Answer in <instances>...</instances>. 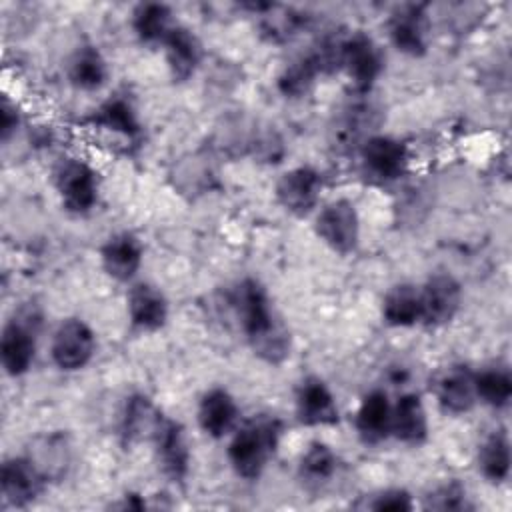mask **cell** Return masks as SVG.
Instances as JSON below:
<instances>
[{"mask_svg": "<svg viewBox=\"0 0 512 512\" xmlns=\"http://www.w3.org/2000/svg\"><path fill=\"white\" fill-rule=\"evenodd\" d=\"M232 308L252 352L268 362L282 364L290 356L292 338L270 294L256 278H244L232 292Z\"/></svg>", "mask_w": 512, "mask_h": 512, "instance_id": "1", "label": "cell"}, {"mask_svg": "<svg viewBox=\"0 0 512 512\" xmlns=\"http://www.w3.org/2000/svg\"><path fill=\"white\" fill-rule=\"evenodd\" d=\"M282 422L276 416L260 414L234 430L228 444V460L244 480H256L264 472L280 442Z\"/></svg>", "mask_w": 512, "mask_h": 512, "instance_id": "2", "label": "cell"}, {"mask_svg": "<svg viewBox=\"0 0 512 512\" xmlns=\"http://www.w3.org/2000/svg\"><path fill=\"white\" fill-rule=\"evenodd\" d=\"M52 184L72 214H88L98 202V174L80 158H60L52 168Z\"/></svg>", "mask_w": 512, "mask_h": 512, "instance_id": "3", "label": "cell"}, {"mask_svg": "<svg viewBox=\"0 0 512 512\" xmlns=\"http://www.w3.org/2000/svg\"><path fill=\"white\" fill-rule=\"evenodd\" d=\"M340 68L350 78L354 90L364 94L374 86L384 68L382 50L366 32H352L342 40Z\"/></svg>", "mask_w": 512, "mask_h": 512, "instance_id": "4", "label": "cell"}, {"mask_svg": "<svg viewBox=\"0 0 512 512\" xmlns=\"http://www.w3.org/2000/svg\"><path fill=\"white\" fill-rule=\"evenodd\" d=\"M314 232L330 250L338 254L354 252L360 238V218L356 206L346 198L328 202L316 214Z\"/></svg>", "mask_w": 512, "mask_h": 512, "instance_id": "5", "label": "cell"}, {"mask_svg": "<svg viewBox=\"0 0 512 512\" xmlns=\"http://www.w3.org/2000/svg\"><path fill=\"white\" fill-rule=\"evenodd\" d=\"M360 164L366 180L374 184H390L404 176L408 168V148L398 138L376 134L362 144Z\"/></svg>", "mask_w": 512, "mask_h": 512, "instance_id": "6", "label": "cell"}, {"mask_svg": "<svg viewBox=\"0 0 512 512\" xmlns=\"http://www.w3.org/2000/svg\"><path fill=\"white\" fill-rule=\"evenodd\" d=\"M420 290V322L428 328H440L454 320L462 304L460 282L446 272L432 274Z\"/></svg>", "mask_w": 512, "mask_h": 512, "instance_id": "7", "label": "cell"}, {"mask_svg": "<svg viewBox=\"0 0 512 512\" xmlns=\"http://www.w3.org/2000/svg\"><path fill=\"white\" fill-rule=\"evenodd\" d=\"M322 190L324 176L316 168L296 166L278 178L274 194L286 212L304 218L318 206Z\"/></svg>", "mask_w": 512, "mask_h": 512, "instance_id": "8", "label": "cell"}, {"mask_svg": "<svg viewBox=\"0 0 512 512\" xmlns=\"http://www.w3.org/2000/svg\"><path fill=\"white\" fill-rule=\"evenodd\" d=\"M96 348V338L92 328L80 318H66L54 330L50 354L54 364L64 372H74L84 368Z\"/></svg>", "mask_w": 512, "mask_h": 512, "instance_id": "9", "label": "cell"}, {"mask_svg": "<svg viewBox=\"0 0 512 512\" xmlns=\"http://www.w3.org/2000/svg\"><path fill=\"white\" fill-rule=\"evenodd\" d=\"M30 314L10 318L0 336V360L8 376H22L30 370L36 356V328Z\"/></svg>", "mask_w": 512, "mask_h": 512, "instance_id": "10", "label": "cell"}, {"mask_svg": "<svg viewBox=\"0 0 512 512\" xmlns=\"http://www.w3.org/2000/svg\"><path fill=\"white\" fill-rule=\"evenodd\" d=\"M46 478L26 456H12L0 468V492L6 506L24 508L32 504L46 488Z\"/></svg>", "mask_w": 512, "mask_h": 512, "instance_id": "11", "label": "cell"}, {"mask_svg": "<svg viewBox=\"0 0 512 512\" xmlns=\"http://www.w3.org/2000/svg\"><path fill=\"white\" fill-rule=\"evenodd\" d=\"M388 36L394 48L406 56L418 58L428 48L426 4H402L388 18Z\"/></svg>", "mask_w": 512, "mask_h": 512, "instance_id": "12", "label": "cell"}, {"mask_svg": "<svg viewBox=\"0 0 512 512\" xmlns=\"http://www.w3.org/2000/svg\"><path fill=\"white\" fill-rule=\"evenodd\" d=\"M432 394L438 406L448 414H464L478 402L474 388V370L466 364L446 366L432 380Z\"/></svg>", "mask_w": 512, "mask_h": 512, "instance_id": "13", "label": "cell"}, {"mask_svg": "<svg viewBox=\"0 0 512 512\" xmlns=\"http://www.w3.org/2000/svg\"><path fill=\"white\" fill-rule=\"evenodd\" d=\"M296 416L304 426H334L340 410L328 384L318 376H306L296 388Z\"/></svg>", "mask_w": 512, "mask_h": 512, "instance_id": "14", "label": "cell"}, {"mask_svg": "<svg viewBox=\"0 0 512 512\" xmlns=\"http://www.w3.org/2000/svg\"><path fill=\"white\" fill-rule=\"evenodd\" d=\"M152 442L156 446V458L162 474L172 482H182L190 470V446L184 426L176 420L164 418Z\"/></svg>", "mask_w": 512, "mask_h": 512, "instance_id": "15", "label": "cell"}, {"mask_svg": "<svg viewBox=\"0 0 512 512\" xmlns=\"http://www.w3.org/2000/svg\"><path fill=\"white\" fill-rule=\"evenodd\" d=\"M24 456L38 468L46 482H58L72 464V446L64 432H50L36 436Z\"/></svg>", "mask_w": 512, "mask_h": 512, "instance_id": "16", "label": "cell"}, {"mask_svg": "<svg viewBox=\"0 0 512 512\" xmlns=\"http://www.w3.org/2000/svg\"><path fill=\"white\" fill-rule=\"evenodd\" d=\"M88 126L104 134L124 138L128 144H138L142 138V126L134 112V106L124 96H112L104 100L90 116Z\"/></svg>", "mask_w": 512, "mask_h": 512, "instance_id": "17", "label": "cell"}, {"mask_svg": "<svg viewBox=\"0 0 512 512\" xmlns=\"http://www.w3.org/2000/svg\"><path fill=\"white\" fill-rule=\"evenodd\" d=\"M142 242L132 232L112 234L100 248V262L104 272L118 280L130 282L142 266Z\"/></svg>", "mask_w": 512, "mask_h": 512, "instance_id": "18", "label": "cell"}, {"mask_svg": "<svg viewBox=\"0 0 512 512\" xmlns=\"http://www.w3.org/2000/svg\"><path fill=\"white\" fill-rule=\"evenodd\" d=\"M162 412L144 394H132L126 398L120 416V438L128 444H138L144 440H154L162 420Z\"/></svg>", "mask_w": 512, "mask_h": 512, "instance_id": "19", "label": "cell"}, {"mask_svg": "<svg viewBox=\"0 0 512 512\" xmlns=\"http://www.w3.org/2000/svg\"><path fill=\"white\" fill-rule=\"evenodd\" d=\"M126 310L130 324L142 332L160 330L168 320L166 296L148 282H138L128 290Z\"/></svg>", "mask_w": 512, "mask_h": 512, "instance_id": "20", "label": "cell"}, {"mask_svg": "<svg viewBox=\"0 0 512 512\" xmlns=\"http://www.w3.org/2000/svg\"><path fill=\"white\" fill-rule=\"evenodd\" d=\"M390 418L392 404L388 394L380 388L366 392L360 400V406L354 416V426L364 444H380L390 436Z\"/></svg>", "mask_w": 512, "mask_h": 512, "instance_id": "21", "label": "cell"}, {"mask_svg": "<svg viewBox=\"0 0 512 512\" xmlns=\"http://www.w3.org/2000/svg\"><path fill=\"white\" fill-rule=\"evenodd\" d=\"M238 404L224 388H210L198 402V424L204 434L212 438H224L236 430Z\"/></svg>", "mask_w": 512, "mask_h": 512, "instance_id": "22", "label": "cell"}, {"mask_svg": "<svg viewBox=\"0 0 512 512\" xmlns=\"http://www.w3.org/2000/svg\"><path fill=\"white\" fill-rule=\"evenodd\" d=\"M390 436L410 446H418L428 438V416L418 394L406 392L392 404Z\"/></svg>", "mask_w": 512, "mask_h": 512, "instance_id": "23", "label": "cell"}, {"mask_svg": "<svg viewBox=\"0 0 512 512\" xmlns=\"http://www.w3.org/2000/svg\"><path fill=\"white\" fill-rule=\"evenodd\" d=\"M168 72L174 82L188 80L202 62V44L194 32L184 26H174L164 40Z\"/></svg>", "mask_w": 512, "mask_h": 512, "instance_id": "24", "label": "cell"}, {"mask_svg": "<svg viewBox=\"0 0 512 512\" xmlns=\"http://www.w3.org/2000/svg\"><path fill=\"white\" fill-rule=\"evenodd\" d=\"M476 462H478L480 474L488 482L500 484L508 478L512 454H510V440L504 428H496L484 436V440L478 446Z\"/></svg>", "mask_w": 512, "mask_h": 512, "instance_id": "25", "label": "cell"}, {"mask_svg": "<svg viewBox=\"0 0 512 512\" xmlns=\"http://www.w3.org/2000/svg\"><path fill=\"white\" fill-rule=\"evenodd\" d=\"M174 26L172 10L162 2H142L132 12V30L144 44H164Z\"/></svg>", "mask_w": 512, "mask_h": 512, "instance_id": "26", "label": "cell"}, {"mask_svg": "<svg viewBox=\"0 0 512 512\" xmlns=\"http://www.w3.org/2000/svg\"><path fill=\"white\" fill-rule=\"evenodd\" d=\"M382 318L388 326L406 328L420 322V290L414 284H394L382 300Z\"/></svg>", "mask_w": 512, "mask_h": 512, "instance_id": "27", "label": "cell"}, {"mask_svg": "<svg viewBox=\"0 0 512 512\" xmlns=\"http://www.w3.org/2000/svg\"><path fill=\"white\" fill-rule=\"evenodd\" d=\"M340 468L338 454L324 442H312L302 452L298 462V476L308 486H324L328 484Z\"/></svg>", "mask_w": 512, "mask_h": 512, "instance_id": "28", "label": "cell"}, {"mask_svg": "<svg viewBox=\"0 0 512 512\" xmlns=\"http://www.w3.org/2000/svg\"><path fill=\"white\" fill-rule=\"evenodd\" d=\"M108 76V66L98 48L80 46L68 62V80L80 90H98Z\"/></svg>", "mask_w": 512, "mask_h": 512, "instance_id": "29", "label": "cell"}, {"mask_svg": "<svg viewBox=\"0 0 512 512\" xmlns=\"http://www.w3.org/2000/svg\"><path fill=\"white\" fill-rule=\"evenodd\" d=\"M474 388H476V398L494 408H506L512 398V376L508 368L504 366H484L474 372Z\"/></svg>", "mask_w": 512, "mask_h": 512, "instance_id": "30", "label": "cell"}, {"mask_svg": "<svg viewBox=\"0 0 512 512\" xmlns=\"http://www.w3.org/2000/svg\"><path fill=\"white\" fill-rule=\"evenodd\" d=\"M320 74V64L316 62L312 52H306L282 70V74L278 76V90L286 98H302L310 92Z\"/></svg>", "mask_w": 512, "mask_h": 512, "instance_id": "31", "label": "cell"}, {"mask_svg": "<svg viewBox=\"0 0 512 512\" xmlns=\"http://www.w3.org/2000/svg\"><path fill=\"white\" fill-rule=\"evenodd\" d=\"M258 16H262L260 20V28L262 32L274 40V42H282L288 40L290 36H294L302 24L306 22V18H302L300 14H296L290 8H280L276 10L274 4H268L266 10H262Z\"/></svg>", "mask_w": 512, "mask_h": 512, "instance_id": "32", "label": "cell"}, {"mask_svg": "<svg viewBox=\"0 0 512 512\" xmlns=\"http://www.w3.org/2000/svg\"><path fill=\"white\" fill-rule=\"evenodd\" d=\"M426 508L432 510H468L472 508L468 504V496H466V488L456 482L450 480L446 484L436 486L428 496H426Z\"/></svg>", "mask_w": 512, "mask_h": 512, "instance_id": "33", "label": "cell"}, {"mask_svg": "<svg viewBox=\"0 0 512 512\" xmlns=\"http://www.w3.org/2000/svg\"><path fill=\"white\" fill-rule=\"evenodd\" d=\"M360 508L364 510H378V512H406L414 508L412 496L410 492H406L404 488H386V490H378L374 494H370V498H366L364 504H360Z\"/></svg>", "mask_w": 512, "mask_h": 512, "instance_id": "34", "label": "cell"}, {"mask_svg": "<svg viewBox=\"0 0 512 512\" xmlns=\"http://www.w3.org/2000/svg\"><path fill=\"white\" fill-rule=\"evenodd\" d=\"M0 116H2V124H0V128H2V140H8V136L16 130V126H18V112H16V106H12L6 98H4V102H2V112H0Z\"/></svg>", "mask_w": 512, "mask_h": 512, "instance_id": "35", "label": "cell"}, {"mask_svg": "<svg viewBox=\"0 0 512 512\" xmlns=\"http://www.w3.org/2000/svg\"><path fill=\"white\" fill-rule=\"evenodd\" d=\"M114 508H120V510H142V508H146V502L138 494H126V496H122V500L118 504H114Z\"/></svg>", "mask_w": 512, "mask_h": 512, "instance_id": "36", "label": "cell"}]
</instances>
